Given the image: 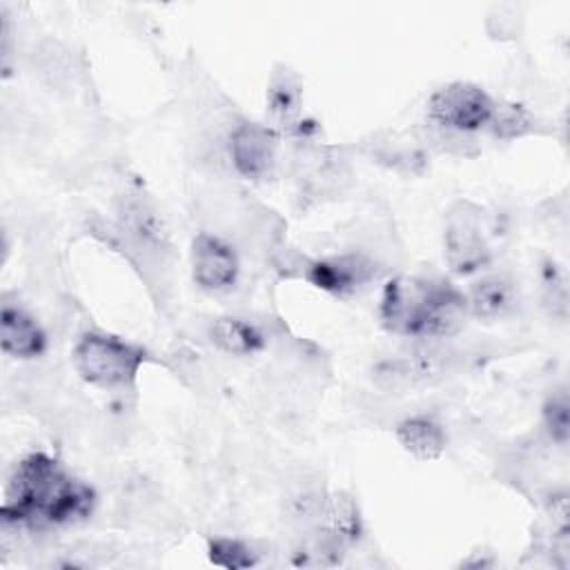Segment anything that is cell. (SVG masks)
<instances>
[{"label":"cell","mask_w":570,"mask_h":570,"mask_svg":"<svg viewBox=\"0 0 570 570\" xmlns=\"http://www.w3.org/2000/svg\"><path fill=\"white\" fill-rule=\"evenodd\" d=\"M372 276V265L361 256H334L316 261L307 269V278L318 289L330 294H347L361 287Z\"/></svg>","instance_id":"cell-12"},{"label":"cell","mask_w":570,"mask_h":570,"mask_svg":"<svg viewBox=\"0 0 570 570\" xmlns=\"http://www.w3.org/2000/svg\"><path fill=\"white\" fill-rule=\"evenodd\" d=\"M145 358L142 347L102 332L82 334L73 347V367L80 379L107 390L131 385Z\"/></svg>","instance_id":"cell-2"},{"label":"cell","mask_w":570,"mask_h":570,"mask_svg":"<svg viewBox=\"0 0 570 570\" xmlns=\"http://www.w3.org/2000/svg\"><path fill=\"white\" fill-rule=\"evenodd\" d=\"M436 281L399 276L392 278L381 298V321L383 325L403 336H419L423 332V321L434 294Z\"/></svg>","instance_id":"cell-4"},{"label":"cell","mask_w":570,"mask_h":570,"mask_svg":"<svg viewBox=\"0 0 570 570\" xmlns=\"http://www.w3.org/2000/svg\"><path fill=\"white\" fill-rule=\"evenodd\" d=\"M212 343L232 356H247L263 347V334L243 318L223 316L216 318L209 327Z\"/></svg>","instance_id":"cell-16"},{"label":"cell","mask_w":570,"mask_h":570,"mask_svg":"<svg viewBox=\"0 0 570 570\" xmlns=\"http://www.w3.org/2000/svg\"><path fill=\"white\" fill-rule=\"evenodd\" d=\"M94 501L89 485L73 479L56 459L36 452L13 470L0 512L4 523L42 530L89 517Z\"/></svg>","instance_id":"cell-1"},{"label":"cell","mask_w":570,"mask_h":570,"mask_svg":"<svg viewBox=\"0 0 570 570\" xmlns=\"http://www.w3.org/2000/svg\"><path fill=\"white\" fill-rule=\"evenodd\" d=\"M468 312L481 321H497L517 307V289L503 276H485L465 294Z\"/></svg>","instance_id":"cell-13"},{"label":"cell","mask_w":570,"mask_h":570,"mask_svg":"<svg viewBox=\"0 0 570 570\" xmlns=\"http://www.w3.org/2000/svg\"><path fill=\"white\" fill-rule=\"evenodd\" d=\"M488 127L499 138H517L532 127V118L521 105H512V102L497 105L494 102V111H492Z\"/></svg>","instance_id":"cell-17"},{"label":"cell","mask_w":570,"mask_h":570,"mask_svg":"<svg viewBox=\"0 0 570 570\" xmlns=\"http://www.w3.org/2000/svg\"><path fill=\"white\" fill-rule=\"evenodd\" d=\"M278 151V134L269 125L240 122L229 136L234 169L245 178H263L272 171Z\"/></svg>","instance_id":"cell-5"},{"label":"cell","mask_w":570,"mask_h":570,"mask_svg":"<svg viewBox=\"0 0 570 570\" xmlns=\"http://www.w3.org/2000/svg\"><path fill=\"white\" fill-rule=\"evenodd\" d=\"M468 316L470 312H468L465 294H461L448 283L436 281V287L423 321L421 338H448L465 325Z\"/></svg>","instance_id":"cell-11"},{"label":"cell","mask_w":570,"mask_h":570,"mask_svg":"<svg viewBox=\"0 0 570 570\" xmlns=\"http://www.w3.org/2000/svg\"><path fill=\"white\" fill-rule=\"evenodd\" d=\"M209 552V561L223 568H232V570H240V568H249L256 563L252 550L238 541V539H229V537H216L209 541L207 546Z\"/></svg>","instance_id":"cell-18"},{"label":"cell","mask_w":570,"mask_h":570,"mask_svg":"<svg viewBox=\"0 0 570 570\" xmlns=\"http://www.w3.org/2000/svg\"><path fill=\"white\" fill-rule=\"evenodd\" d=\"M191 274L207 292H225L238 278L236 252L212 234H198L191 243Z\"/></svg>","instance_id":"cell-8"},{"label":"cell","mask_w":570,"mask_h":570,"mask_svg":"<svg viewBox=\"0 0 570 570\" xmlns=\"http://www.w3.org/2000/svg\"><path fill=\"white\" fill-rule=\"evenodd\" d=\"M267 114L269 127L276 134L294 131L301 120V85L289 71L274 76L267 89Z\"/></svg>","instance_id":"cell-14"},{"label":"cell","mask_w":570,"mask_h":570,"mask_svg":"<svg viewBox=\"0 0 570 570\" xmlns=\"http://www.w3.org/2000/svg\"><path fill=\"white\" fill-rule=\"evenodd\" d=\"M494 100L472 82H450L436 89L428 102V118L443 131L472 134L488 127Z\"/></svg>","instance_id":"cell-3"},{"label":"cell","mask_w":570,"mask_h":570,"mask_svg":"<svg viewBox=\"0 0 570 570\" xmlns=\"http://www.w3.org/2000/svg\"><path fill=\"white\" fill-rule=\"evenodd\" d=\"M399 443L416 459L432 461L445 450V434L439 423L428 416H410L396 425Z\"/></svg>","instance_id":"cell-15"},{"label":"cell","mask_w":570,"mask_h":570,"mask_svg":"<svg viewBox=\"0 0 570 570\" xmlns=\"http://www.w3.org/2000/svg\"><path fill=\"white\" fill-rule=\"evenodd\" d=\"M443 370H445V354L423 350V352L381 361L374 367L372 379L385 392H407L439 379Z\"/></svg>","instance_id":"cell-9"},{"label":"cell","mask_w":570,"mask_h":570,"mask_svg":"<svg viewBox=\"0 0 570 570\" xmlns=\"http://www.w3.org/2000/svg\"><path fill=\"white\" fill-rule=\"evenodd\" d=\"M47 336L38 321L18 305H2L0 312V347L13 358H33L45 352Z\"/></svg>","instance_id":"cell-10"},{"label":"cell","mask_w":570,"mask_h":570,"mask_svg":"<svg viewBox=\"0 0 570 570\" xmlns=\"http://www.w3.org/2000/svg\"><path fill=\"white\" fill-rule=\"evenodd\" d=\"M116 216L131 243L147 254L163 256L169 252V232L160 212L142 196L127 194L118 200Z\"/></svg>","instance_id":"cell-7"},{"label":"cell","mask_w":570,"mask_h":570,"mask_svg":"<svg viewBox=\"0 0 570 570\" xmlns=\"http://www.w3.org/2000/svg\"><path fill=\"white\" fill-rule=\"evenodd\" d=\"M543 425L552 441L559 445L568 443L570 434V414H568V396L566 392L552 394L543 405Z\"/></svg>","instance_id":"cell-19"},{"label":"cell","mask_w":570,"mask_h":570,"mask_svg":"<svg viewBox=\"0 0 570 570\" xmlns=\"http://www.w3.org/2000/svg\"><path fill=\"white\" fill-rule=\"evenodd\" d=\"M445 258L456 274H472L488 261L479 214L468 205H459V209L448 216Z\"/></svg>","instance_id":"cell-6"}]
</instances>
